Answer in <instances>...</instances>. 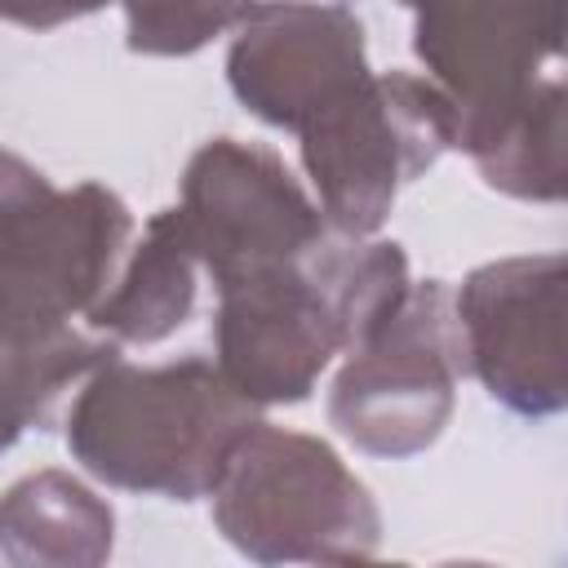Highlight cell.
Listing matches in <instances>:
<instances>
[{
	"mask_svg": "<svg viewBox=\"0 0 568 568\" xmlns=\"http://www.w3.org/2000/svg\"><path fill=\"white\" fill-rule=\"evenodd\" d=\"M178 217L217 284L288 262L328 235L284 164L231 138H217L191 160Z\"/></svg>",
	"mask_w": 568,
	"mask_h": 568,
	"instance_id": "cell-9",
	"label": "cell"
},
{
	"mask_svg": "<svg viewBox=\"0 0 568 568\" xmlns=\"http://www.w3.org/2000/svg\"><path fill=\"white\" fill-rule=\"evenodd\" d=\"M253 9V0H129V44L146 53H191Z\"/></svg>",
	"mask_w": 568,
	"mask_h": 568,
	"instance_id": "cell-14",
	"label": "cell"
},
{
	"mask_svg": "<svg viewBox=\"0 0 568 568\" xmlns=\"http://www.w3.org/2000/svg\"><path fill=\"white\" fill-rule=\"evenodd\" d=\"M217 311V368L248 399H302L333 351L368 342L413 288L395 244L315 240L306 253L235 275Z\"/></svg>",
	"mask_w": 568,
	"mask_h": 568,
	"instance_id": "cell-1",
	"label": "cell"
},
{
	"mask_svg": "<svg viewBox=\"0 0 568 568\" xmlns=\"http://www.w3.org/2000/svg\"><path fill=\"white\" fill-rule=\"evenodd\" d=\"M470 155L497 191L568 200V84H532L506 124Z\"/></svg>",
	"mask_w": 568,
	"mask_h": 568,
	"instance_id": "cell-11",
	"label": "cell"
},
{
	"mask_svg": "<svg viewBox=\"0 0 568 568\" xmlns=\"http://www.w3.org/2000/svg\"><path fill=\"white\" fill-rule=\"evenodd\" d=\"M359 80V22L337 4H257L231 49V84L240 102L297 133Z\"/></svg>",
	"mask_w": 568,
	"mask_h": 568,
	"instance_id": "cell-10",
	"label": "cell"
},
{
	"mask_svg": "<svg viewBox=\"0 0 568 568\" xmlns=\"http://www.w3.org/2000/svg\"><path fill=\"white\" fill-rule=\"evenodd\" d=\"M453 142H462L457 106L413 75H364L351 93L302 124L306 169L320 186L324 213L346 235L377 231L395 186L430 169Z\"/></svg>",
	"mask_w": 568,
	"mask_h": 568,
	"instance_id": "cell-4",
	"label": "cell"
},
{
	"mask_svg": "<svg viewBox=\"0 0 568 568\" xmlns=\"http://www.w3.org/2000/svg\"><path fill=\"white\" fill-rule=\"evenodd\" d=\"M217 528L257 564L368 559L382 537L368 488L333 448L257 422L213 488Z\"/></svg>",
	"mask_w": 568,
	"mask_h": 568,
	"instance_id": "cell-3",
	"label": "cell"
},
{
	"mask_svg": "<svg viewBox=\"0 0 568 568\" xmlns=\"http://www.w3.org/2000/svg\"><path fill=\"white\" fill-rule=\"evenodd\" d=\"M36 528V559H102L111 550V510L93 501L80 484L62 475L27 479L9 493L4 506V532Z\"/></svg>",
	"mask_w": 568,
	"mask_h": 568,
	"instance_id": "cell-13",
	"label": "cell"
},
{
	"mask_svg": "<svg viewBox=\"0 0 568 568\" xmlns=\"http://www.w3.org/2000/svg\"><path fill=\"white\" fill-rule=\"evenodd\" d=\"M253 426V399L213 364H111L80 395L67 439L106 484L191 501L217 488L231 453Z\"/></svg>",
	"mask_w": 568,
	"mask_h": 568,
	"instance_id": "cell-2",
	"label": "cell"
},
{
	"mask_svg": "<svg viewBox=\"0 0 568 568\" xmlns=\"http://www.w3.org/2000/svg\"><path fill=\"white\" fill-rule=\"evenodd\" d=\"M191 262H195V248L186 240L182 217L178 213L155 217L124 284L106 302L93 306V324L111 328L115 337H129V342H155V337L173 333L195 302Z\"/></svg>",
	"mask_w": 568,
	"mask_h": 568,
	"instance_id": "cell-12",
	"label": "cell"
},
{
	"mask_svg": "<svg viewBox=\"0 0 568 568\" xmlns=\"http://www.w3.org/2000/svg\"><path fill=\"white\" fill-rule=\"evenodd\" d=\"M466 364L457 302L444 284H413L386 324L351 351L328 417L377 457H408L426 448L453 408V373Z\"/></svg>",
	"mask_w": 568,
	"mask_h": 568,
	"instance_id": "cell-5",
	"label": "cell"
},
{
	"mask_svg": "<svg viewBox=\"0 0 568 568\" xmlns=\"http://www.w3.org/2000/svg\"><path fill=\"white\" fill-rule=\"evenodd\" d=\"M466 368L515 413L568 408V253L479 266L457 293Z\"/></svg>",
	"mask_w": 568,
	"mask_h": 568,
	"instance_id": "cell-8",
	"label": "cell"
},
{
	"mask_svg": "<svg viewBox=\"0 0 568 568\" xmlns=\"http://www.w3.org/2000/svg\"><path fill=\"white\" fill-rule=\"evenodd\" d=\"M9 164L31 195L27 209L22 191L4 182V342L18 351L58 337L62 320L106 288L129 213L102 186L58 195L40 173H22L18 160Z\"/></svg>",
	"mask_w": 568,
	"mask_h": 568,
	"instance_id": "cell-6",
	"label": "cell"
},
{
	"mask_svg": "<svg viewBox=\"0 0 568 568\" xmlns=\"http://www.w3.org/2000/svg\"><path fill=\"white\" fill-rule=\"evenodd\" d=\"M417 13V58L444 80L466 151H479L568 49V0H404Z\"/></svg>",
	"mask_w": 568,
	"mask_h": 568,
	"instance_id": "cell-7",
	"label": "cell"
},
{
	"mask_svg": "<svg viewBox=\"0 0 568 568\" xmlns=\"http://www.w3.org/2000/svg\"><path fill=\"white\" fill-rule=\"evenodd\" d=\"M102 0H4V13L13 22H27V27H53V22L75 18V13H89Z\"/></svg>",
	"mask_w": 568,
	"mask_h": 568,
	"instance_id": "cell-15",
	"label": "cell"
}]
</instances>
